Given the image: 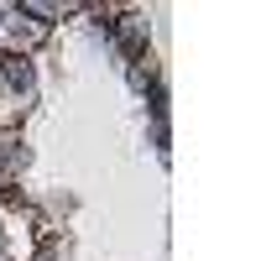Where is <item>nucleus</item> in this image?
<instances>
[{"mask_svg": "<svg viewBox=\"0 0 261 261\" xmlns=\"http://www.w3.org/2000/svg\"><path fill=\"white\" fill-rule=\"evenodd\" d=\"M6 37L16 42V47H32V42H42V27H32L27 16H11L6 21Z\"/></svg>", "mask_w": 261, "mask_h": 261, "instance_id": "nucleus-1", "label": "nucleus"}, {"mask_svg": "<svg viewBox=\"0 0 261 261\" xmlns=\"http://www.w3.org/2000/svg\"><path fill=\"white\" fill-rule=\"evenodd\" d=\"M0 79H6L11 89H32V68L21 58H0Z\"/></svg>", "mask_w": 261, "mask_h": 261, "instance_id": "nucleus-2", "label": "nucleus"}]
</instances>
